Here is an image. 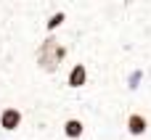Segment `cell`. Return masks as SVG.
<instances>
[{"label": "cell", "mask_w": 151, "mask_h": 140, "mask_svg": "<svg viewBox=\"0 0 151 140\" xmlns=\"http://www.w3.org/2000/svg\"><path fill=\"white\" fill-rule=\"evenodd\" d=\"M64 56H66V48L64 45H58L56 40H45L40 48H37V64H40V69L42 71H56L58 69V64L64 61Z\"/></svg>", "instance_id": "obj_1"}, {"label": "cell", "mask_w": 151, "mask_h": 140, "mask_svg": "<svg viewBox=\"0 0 151 140\" xmlns=\"http://www.w3.org/2000/svg\"><path fill=\"white\" fill-rule=\"evenodd\" d=\"M19 124H21V111H19V109L8 106V109H3V111H0V127H3V130L13 132Z\"/></svg>", "instance_id": "obj_2"}, {"label": "cell", "mask_w": 151, "mask_h": 140, "mask_svg": "<svg viewBox=\"0 0 151 140\" xmlns=\"http://www.w3.org/2000/svg\"><path fill=\"white\" fill-rule=\"evenodd\" d=\"M66 82H69V87H82V85L88 82V69H85V64H74Z\"/></svg>", "instance_id": "obj_3"}, {"label": "cell", "mask_w": 151, "mask_h": 140, "mask_svg": "<svg viewBox=\"0 0 151 140\" xmlns=\"http://www.w3.org/2000/svg\"><path fill=\"white\" fill-rule=\"evenodd\" d=\"M146 116H141V114H130L127 116V132L130 135H143L146 132Z\"/></svg>", "instance_id": "obj_4"}, {"label": "cell", "mask_w": 151, "mask_h": 140, "mask_svg": "<svg viewBox=\"0 0 151 140\" xmlns=\"http://www.w3.org/2000/svg\"><path fill=\"white\" fill-rule=\"evenodd\" d=\"M82 130H85V127H82V122H80V119H66V122H64V135H66V138H72V140L80 138V135H82Z\"/></svg>", "instance_id": "obj_5"}, {"label": "cell", "mask_w": 151, "mask_h": 140, "mask_svg": "<svg viewBox=\"0 0 151 140\" xmlns=\"http://www.w3.org/2000/svg\"><path fill=\"white\" fill-rule=\"evenodd\" d=\"M64 19H66V13H64V11H56V13H53V16H50L48 21H45V29H48V32L58 29V26L64 24Z\"/></svg>", "instance_id": "obj_6"}]
</instances>
